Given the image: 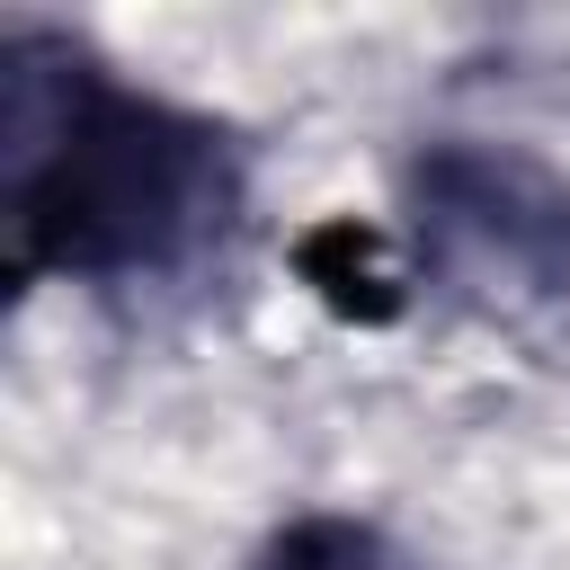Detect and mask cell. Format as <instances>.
I'll return each mask as SVG.
<instances>
[{"label":"cell","instance_id":"6da1fadb","mask_svg":"<svg viewBox=\"0 0 570 570\" xmlns=\"http://www.w3.org/2000/svg\"><path fill=\"white\" fill-rule=\"evenodd\" d=\"M0 187L18 276L178 267L232 223V151L205 116L107 80L62 36L18 27L0 53Z\"/></svg>","mask_w":570,"mask_h":570},{"label":"cell","instance_id":"7a4b0ae2","mask_svg":"<svg viewBox=\"0 0 570 570\" xmlns=\"http://www.w3.org/2000/svg\"><path fill=\"white\" fill-rule=\"evenodd\" d=\"M419 240L454 285L490 303L570 285V196L517 151H428Z\"/></svg>","mask_w":570,"mask_h":570},{"label":"cell","instance_id":"3957f363","mask_svg":"<svg viewBox=\"0 0 570 570\" xmlns=\"http://www.w3.org/2000/svg\"><path fill=\"white\" fill-rule=\"evenodd\" d=\"M303 276L321 285V303H338L347 321H392L401 312V267L383 249L374 223H321L303 240Z\"/></svg>","mask_w":570,"mask_h":570},{"label":"cell","instance_id":"277c9868","mask_svg":"<svg viewBox=\"0 0 570 570\" xmlns=\"http://www.w3.org/2000/svg\"><path fill=\"white\" fill-rule=\"evenodd\" d=\"M258 570H410V552L365 517H294L267 534Z\"/></svg>","mask_w":570,"mask_h":570}]
</instances>
